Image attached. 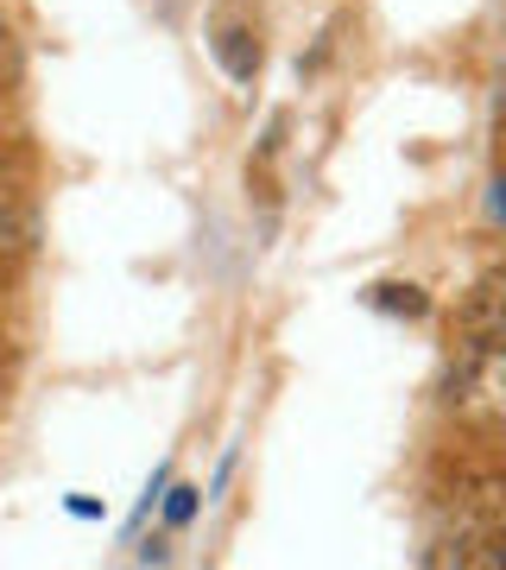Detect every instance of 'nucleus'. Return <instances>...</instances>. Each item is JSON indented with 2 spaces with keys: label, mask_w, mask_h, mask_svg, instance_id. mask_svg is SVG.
Segmentation results:
<instances>
[{
  "label": "nucleus",
  "mask_w": 506,
  "mask_h": 570,
  "mask_svg": "<svg viewBox=\"0 0 506 570\" xmlns=\"http://www.w3.org/2000/svg\"><path fill=\"white\" fill-rule=\"evenodd\" d=\"M444 406L463 425L506 431V348L500 343H468L463 362L449 367L444 381Z\"/></svg>",
  "instance_id": "f257e3e1"
},
{
  "label": "nucleus",
  "mask_w": 506,
  "mask_h": 570,
  "mask_svg": "<svg viewBox=\"0 0 506 570\" xmlns=\"http://www.w3.org/2000/svg\"><path fill=\"white\" fill-rule=\"evenodd\" d=\"M449 520H456V539L506 532V469L463 475V482H456V494H449Z\"/></svg>",
  "instance_id": "f03ea898"
},
{
  "label": "nucleus",
  "mask_w": 506,
  "mask_h": 570,
  "mask_svg": "<svg viewBox=\"0 0 506 570\" xmlns=\"http://www.w3.org/2000/svg\"><path fill=\"white\" fill-rule=\"evenodd\" d=\"M39 247V209L26 197V184L0 165V261H26Z\"/></svg>",
  "instance_id": "7ed1b4c3"
},
{
  "label": "nucleus",
  "mask_w": 506,
  "mask_h": 570,
  "mask_svg": "<svg viewBox=\"0 0 506 570\" xmlns=\"http://www.w3.org/2000/svg\"><path fill=\"white\" fill-rule=\"evenodd\" d=\"M463 330H468V343L506 348V266H494V273L475 279V292L463 298Z\"/></svg>",
  "instance_id": "20e7f679"
},
{
  "label": "nucleus",
  "mask_w": 506,
  "mask_h": 570,
  "mask_svg": "<svg viewBox=\"0 0 506 570\" xmlns=\"http://www.w3.org/2000/svg\"><path fill=\"white\" fill-rule=\"evenodd\" d=\"M216 51H222L228 77H254V70H260V45H254V32H241V26H228L222 39H216Z\"/></svg>",
  "instance_id": "39448f33"
},
{
  "label": "nucleus",
  "mask_w": 506,
  "mask_h": 570,
  "mask_svg": "<svg viewBox=\"0 0 506 570\" xmlns=\"http://www.w3.org/2000/svg\"><path fill=\"white\" fill-rule=\"evenodd\" d=\"M380 305L405 311V317H425V292H418V285H380Z\"/></svg>",
  "instance_id": "423d86ee"
},
{
  "label": "nucleus",
  "mask_w": 506,
  "mask_h": 570,
  "mask_svg": "<svg viewBox=\"0 0 506 570\" xmlns=\"http://www.w3.org/2000/svg\"><path fill=\"white\" fill-rule=\"evenodd\" d=\"M190 508H197V501H190V489L171 494V520H190Z\"/></svg>",
  "instance_id": "0eeeda50"
},
{
  "label": "nucleus",
  "mask_w": 506,
  "mask_h": 570,
  "mask_svg": "<svg viewBox=\"0 0 506 570\" xmlns=\"http://www.w3.org/2000/svg\"><path fill=\"white\" fill-rule=\"evenodd\" d=\"M0 45H7V26H0Z\"/></svg>",
  "instance_id": "6e6552de"
}]
</instances>
